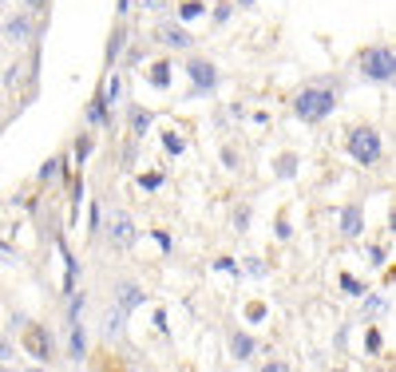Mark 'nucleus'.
<instances>
[{"mask_svg": "<svg viewBox=\"0 0 396 372\" xmlns=\"http://www.w3.org/2000/svg\"><path fill=\"white\" fill-rule=\"evenodd\" d=\"M107 238H111L115 245H127L131 238H135V226H131V218H127V214H115V218H111Z\"/></svg>", "mask_w": 396, "mask_h": 372, "instance_id": "39448f33", "label": "nucleus"}, {"mask_svg": "<svg viewBox=\"0 0 396 372\" xmlns=\"http://www.w3.org/2000/svg\"><path fill=\"white\" fill-rule=\"evenodd\" d=\"M329 111H333V91H325V87H305L293 99V115L305 119V123H317V119H325Z\"/></svg>", "mask_w": 396, "mask_h": 372, "instance_id": "f257e3e1", "label": "nucleus"}, {"mask_svg": "<svg viewBox=\"0 0 396 372\" xmlns=\"http://www.w3.org/2000/svg\"><path fill=\"white\" fill-rule=\"evenodd\" d=\"M206 8L198 4V0H190V4H183V20H194V17H202Z\"/></svg>", "mask_w": 396, "mask_h": 372, "instance_id": "ddd939ff", "label": "nucleus"}, {"mask_svg": "<svg viewBox=\"0 0 396 372\" xmlns=\"http://www.w3.org/2000/svg\"><path fill=\"white\" fill-rule=\"evenodd\" d=\"M28 17H12L8 20V24H4V36H8V40H12V44H24V40H28Z\"/></svg>", "mask_w": 396, "mask_h": 372, "instance_id": "423d86ee", "label": "nucleus"}, {"mask_svg": "<svg viewBox=\"0 0 396 372\" xmlns=\"http://www.w3.org/2000/svg\"><path fill=\"white\" fill-rule=\"evenodd\" d=\"M135 305H143V289H139V285H119V309L131 313Z\"/></svg>", "mask_w": 396, "mask_h": 372, "instance_id": "0eeeda50", "label": "nucleus"}, {"mask_svg": "<svg viewBox=\"0 0 396 372\" xmlns=\"http://www.w3.org/2000/svg\"><path fill=\"white\" fill-rule=\"evenodd\" d=\"M8 356H12V349H8V344H0V360H8Z\"/></svg>", "mask_w": 396, "mask_h": 372, "instance_id": "a211bd4d", "label": "nucleus"}, {"mask_svg": "<svg viewBox=\"0 0 396 372\" xmlns=\"http://www.w3.org/2000/svg\"><path fill=\"white\" fill-rule=\"evenodd\" d=\"M28 4H32V8H36V4H40V0H28Z\"/></svg>", "mask_w": 396, "mask_h": 372, "instance_id": "6ab92c4d", "label": "nucleus"}, {"mask_svg": "<svg viewBox=\"0 0 396 372\" xmlns=\"http://www.w3.org/2000/svg\"><path fill=\"white\" fill-rule=\"evenodd\" d=\"M341 226H345L341 234H348V238H353V234H361V214H357V210H345V214H341Z\"/></svg>", "mask_w": 396, "mask_h": 372, "instance_id": "9d476101", "label": "nucleus"}, {"mask_svg": "<svg viewBox=\"0 0 396 372\" xmlns=\"http://www.w3.org/2000/svg\"><path fill=\"white\" fill-rule=\"evenodd\" d=\"M393 67H396V56H393V48L388 44H377V48H368L361 56V72L368 76V80H388L393 83Z\"/></svg>", "mask_w": 396, "mask_h": 372, "instance_id": "f03ea898", "label": "nucleus"}, {"mask_svg": "<svg viewBox=\"0 0 396 372\" xmlns=\"http://www.w3.org/2000/svg\"><path fill=\"white\" fill-rule=\"evenodd\" d=\"M163 40H167L171 48H190V36L183 32V28H167V32H163Z\"/></svg>", "mask_w": 396, "mask_h": 372, "instance_id": "9b49d317", "label": "nucleus"}, {"mask_svg": "<svg viewBox=\"0 0 396 372\" xmlns=\"http://www.w3.org/2000/svg\"><path fill=\"white\" fill-rule=\"evenodd\" d=\"M123 309H111L107 313V321H103V333H107V337H119V333H123Z\"/></svg>", "mask_w": 396, "mask_h": 372, "instance_id": "6e6552de", "label": "nucleus"}, {"mask_svg": "<svg viewBox=\"0 0 396 372\" xmlns=\"http://www.w3.org/2000/svg\"><path fill=\"white\" fill-rule=\"evenodd\" d=\"M143 8H151V12H158V8H163V0H139Z\"/></svg>", "mask_w": 396, "mask_h": 372, "instance_id": "f3484780", "label": "nucleus"}, {"mask_svg": "<svg viewBox=\"0 0 396 372\" xmlns=\"http://www.w3.org/2000/svg\"><path fill=\"white\" fill-rule=\"evenodd\" d=\"M348 155L357 162H364V166H373V162L380 159V135L368 131V127L353 131V135H348Z\"/></svg>", "mask_w": 396, "mask_h": 372, "instance_id": "7ed1b4c3", "label": "nucleus"}, {"mask_svg": "<svg viewBox=\"0 0 396 372\" xmlns=\"http://www.w3.org/2000/svg\"><path fill=\"white\" fill-rule=\"evenodd\" d=\"M119 48H123V32H115V40H111V60L119 56Z\"/></svg>", "mask_w": 396, "mask_h": 372, "instance_id": "2eb2a0df", "label": "nucleus"}, {"mask_svg": "<svg viewBox=\"0 0 396 372\" xmlns=\"http://www.w3.org/2000/svg\"><path fill=\"white\" fill-rule=\"evenodd\" d=\"M190 80H194L198 91H214L218 87V72H214V64H206V60H190Z\"/></svg>", "mask_w": 396, "mask_h": 372, "instance_id": "20e7f679", "label": "nucleus"}, {"mask_svg": "<svg viewBox=\"0 0 396 372\" xmlns=\"http://www.w3.org/2000/svg\"><path fill=\"white\" fill-rule=\"evenodd\" d=\"M56 166H60L56 159H52V162H44V171H40V178H52V175H56Z\"/></svg>", "mask_w": 396, "mask_h": 372, "instance_id": "dca6fc26", "label": "nucleus"}, {"mask_svg": "<svg viewBox=\"0 0 396 372\" xmlns=\"http://www.w3.org/2000/svg\"><path fill=\"white\" fill-rule=\"evenodd\" d=\"M230 349H234L238 360H246V356L253 353V340H250V337H242V333H234V337H230Z\"/></svg>", "mask_w": 396, "mask_h": 372, "instance_id": "1a4fd4ad", "label": "nucleus"}, {"mask_svg": "<svg viewBox=\"0 0 396 372\" xmlns=\"http://www.w3.org/2000/svg\"><path fill=\"white\" fill-rule=\"evenodd\" d=\"M167 80H171V67L158 64V67H155V83H167Z\"/></svg>", "mask_w": 396, "mask_h": 372, "instance_id": "4468645a", "label": "nucleus"}, {"mask_svg": "<svg viewBox=\"0 0 396 372\" xmlns=\"http://www.w3.org/2000/svg\"><path fill=\"white\" fill-rule=\"evenodd\" d=\"M131 127H135V135H143V131L151 127V115H147V111H131Z\"/></svg>", "mask_w": 396, "mask_h": 372, "instance_id": "f8f14e48", "label": "nucleus"}]
</instances>
